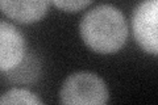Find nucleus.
I'll list each match as a JSON object with an SVG mask.
<instances>
[{
    "label": "nucleus",
    "mask_w": 158,
    "mask_h": 105,
    "mask_svg": "<svg viewBox=\"0 0 158 105\" xmlns=\"http://www.w3.org/2000/svg\"><path fill=\"white\" fill-rule=\"evenodd\" d=\"M79 34L85 45L98 54H115L124 47L128 24L118 8L100 4L87 11L79 22Z\"/></svg>",
    "instance_id": "obj_1"
},
{
    "label": "nucleus",
    "mask_w": 158,
    "mask_h": 105,
    "mask_svg": "<svg viewBox=\"0 0 158 105\" xmlns=\"http://www.w3.org/2000/svg\"><path fill=\"white\" fill-rule=\"evenodd\" d=\"M110 99L106 82L90 71L69 75L59 89V100L67 105H102Z\"/></svg>",
    "instance_id": "obj_2"
},
{
    "label": "nucleus",
    "mask_w": 158,
    "mask_h": 105,
    "mask_svg": "<svg viewBox=\"0 0 158 105\" xmlns=\"http://www.w3.org/2000/svg\"><path fill=\"white\" fill-rule=\"evenodd\" d=\"M158 0H142L132 13V32L137 45L145 53L157 57Z\"/></svg>",
    "instance_id": "obj_3"
},
{
    "label": "nucleus",
    "mask_w": 158,
    "mask_h": 105,
    "mask_svg": "<svg viewBox=\"0 0 158 105\" xmlns=\"http://www.w3.org/2000/svg\"><path fill=\"white\" fill-rule=\"evenodd\" d=\"M27 42L13 24L0 20V72H7L23 61Z\"/></svg>",
    "instance_id": "obj_4"
},
{
    "label": "nucleus",
    "mask_w": 158,
    "mask_h": 105,
    "mask_svg": "<svg viewBox=\"0 0 158 105\" xmlns=\"http://www.w3.org/2000/svg\"><path fill=\"white\" fill-rule=\"evenodd\" d=\"M50 0H0V11L19 24H34L49 11Z\"/></svg>",
    "instance_id": "obj_5"
},
{
    "label": "nucleus",
    "mask_w": 158,
    "mask_h": 105,
    "mask_svg": "<svg viewBox=\"0 0 158 105\" xmlns=\"http://www.w3.org/2000/svg\"><path fill=\"white\" fill-rule=\"evenodd\" d=\"M6 76L15 84L33 86L41 76V62L34 54H25L16 67L6 72Z\"/></svg>",
    "instance_id": "obj_6"
},
{
    "label": "nucleus",
    "mask_w": 158,
    "mask_h": 105,
    "mask_svg": "<svg viewBox=\"0 0 158 105\" xmlns=\"http://www.w3.org/2000/svg\"><path fill=\"white\" fill-rule=\"evenodd\" d=\"M0 104H28L40 105L42 101L37 97L36 93L28 91L25 88H12L0 96Z\"/></svg>",
    "instance_id": "obj_7"
},
{
    "label": "nucleus",
    "mask_w": 158,
    "mask_h": 105,
    "mask_svg": "<svg viewBox=\"0 0 158 105\" xmlns=\"http://www.w3.org/2000/svg\"><path fill=\"white\" fill-rule=\"evenodd\" d=\"M50 2L63 12L75 13L88 7L92 0H50Z\"/></svg>",
    "instance_id": "obj_8"
}]
</instances>
